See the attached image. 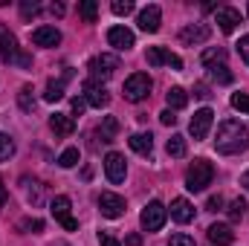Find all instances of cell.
Wrapping results in <instances>:
<instances>
[{"instance_id": "17", "label": "cell", "mask_w": 249, "mask_h": 246, "mask_svg": "<svg viewBox=\"0 0 249 246\" xmlns=\"http://www.w3.org/2000/svg\"><path fill=\"white\" fill-rule=\"evenodd\" d=\"M206 235H209V241L214 246H232L235 244V232H232L229 223H212Z\"/></svg>"}, {"instance_id": "21", "label": "cell", "mask_w": 249, "mask_h": 246, "mask_svg": "<svg viewBox=\"0 0 249 246\" xmlns=\"http://www.w3.org/2000/svg\"><path fill=\"white\" fill-rule=\"evenodd\" d=\"M50 127H53L55 136H70V133L75 130V122H72L70 116H64V113H53V116H50Z\"/></svg>"}, {"instance_id": "37", "label": "cell", "mask_w": 249, "mask_h": 246, "mask_svg": "<svg viewBox=\"0 0 249 246\" xmlns=\"http://www.w3.org/2000/svg\"><path fill=\"white\" fill-rule=\"evenodd\" d=\"M99 244H102V246H122L113 235H110V232H99Z\"/></svg>"}, {"instance_id": "36", "label": "cell", "mask_w": 249, "mask_h": 246, "mask_svg": "<svg viewBox=\"0 0 249 246\" xmlns=\"http://www.w3.org/2000/svg\"><path fill=\"white\" fill-rule=\"evenodd\" d=\"M168 246H197V244H194V238H188V235L180 232V235H174V238L168 241Z\"/></svg>"}, {"instance_id": "10", "label": "cell", "mask_w": 249, "mask_h": 246, "mask_svg": "<svg viewBox=\"0 0 249 246\" xmlns=\"http://www.w3.org/2000/svg\"><path fill=\"white\" fill-rule=\"evenodd\" d=\"M212 122H214V113H212L209 107L197 110V113L191 116V122H188L191 136H194V139H206V136H209V130H212Z\"/></svg>"}, {"instance_id": "4", "label": "cell", "mask_w": 249, "mask_h": 246, "mask_svg": "<svg viewBox=\"0 0 249 246\" xmlns=\"http://www.w3.org/2000/svg\"><path fill=\"white\" fill-rule=\"evenodd\" d=\"M122 93H124L127 102H142V99H148V93H151V75H148V72H133V75L124 81Z\"/></svg>"}, {"instance_id": "15", "label": "cell", "mask_w": 249, "mask_h": 246, "mask_svg": "<svg viewBox=\"0 0 249 246\" xmlns=\"http://www.w3.org/2000/svg\"><path fill=\"white\" fill-rule=\"evenodd\" d=\"M214 20H217V26H220V32H235V26L241 23V12L235 9V6H220L217 9V15H214Z\"/></svg>"}, {"instance_id": "35", "label": "cell", "mask_w": 249, "mask_h": 246, "mask_svg": "<svg viewBox=\"0 0 249 246\" xmlns=\"http://www.w3.org/2000/svg\"><path fill=\"white\" fill-rule=\"evenodd\" d=\"M238 55H241L244 64H249V35H244V38L238 41Z\"/></svg>"}, {"instance_id": "32", "label": "cell", "mask_w": 249, "mask_h": 246, "mask_svg": "<svg viewBox=\"0 0 249 246\" xmlns=\"http://www.w3.org/2000/svg\"><path fill=\"white\" fill-rule=\"evenodd\" d=\"M12 154H15V142H12L6 133H0V162H3V159H9Z\"/></svg>"}, {"instance_id": "16", "label": "cell", "mask_w": 249, "mask_h": 246, "mask_svg": "<svg viewBox=\"0 0 249 246\" xmlns=\"http://www.w3.org/2000/svg\"><path fill=\"white\" fill-rule=\"evenodd\" d=\"M29 38L35 47H58L61 44V32L55 26H38V29H32Z\"/></svg>"}, {"instance_id": "24", "label": "cell", "mask_w": 249, "mask_h": 246, "mask_svg": "<svg viewBox=\"0 0 249 246\" xmlns=\"http://www.w3.org/2000/svg\"><path fill=\"white\" fill-rule=\"evenodd\" d=\"M165 148H168V157H177V159H180V157H186V151H188V145H186V136H180V133H174V136L168 139V145H165Z\"/></svg>"}, {"instance_id": "38", "label": "cell", "mask_w": 249, "mask_h": 246, "mask_svg": "<svg viewBox=\"0 0 249 246\" xmlns=\"http://www.w3.org/2000/svg\"><path fill=\"white\" fill-rule=\"evenodd\" d=\"M220 206H223V197H220V194H217V197H209V203H206L209 211H220Z\"/></svg>"}, {"instance_id": "7", "label": "cell", "mask_w": 249, "mask_h": 246, "mask_svg": "<svg viewBox=\"0 0 249 246\" xmlns=\"http://www.w3.org/2000/svg\"><path fill=\"white\" fill-rule=\"evenodd\" d=\"M99 211H102L105 217H110V220L122 217L124 214V197L113 194V191H102V194H99Z\"/></svg>"}, {"instance_id": "34", "label": "cell", "mask_w": 249, "mask_h": 246, "mask_svg": "<svg viewBox=\"0 0 249 246\" xmlns=\"http://www.w3.org/2000/svg\"><path fill=\"white\" fill-rule=\"evenodd\" d=\"M110 9H113V15H130L133 12V3L130 0H116Z\"/></svg>"}, {"instance_id": "30", "label": "cell", "mask_w": 249, "mask_h": 246, "mask_svg": "<svg viewBox=\"0 0 249 246\" xmlns=\"http://www.w3.org/2000/svg\"><path fill=\"white\" fill-rule=\"evenodd\" d=\"M244 214H247V200L244 197L232 200L229 203V220H244Z\"/></svg>"}, {"instance_id": "2", "label": "cell", "mask_w": 249, "mask_h": 246, "mask_svg": "<svg viewBox=\"0 0 249 246\" xmlns=\"http://www.w3.org/2000/svg\"><path fill=\"white\" fill-rule=\"evenodd\" d=\"M214 180V165L209 162V159H194L191 165H188L186 171V188L188 191H206V185H212Z\"/></svg>"}, {"instance_id": "8", "label": "cell", "mask_w": 249, "mask_h": 246, "mask_svg": "<svg viewBox=\"0 0 249 246\" xmlns=\"http://www.w3.org/2000/svg\"><path fill=\"white\" fill-rule=\"evenodd\" d=\"M50 211H53V217L61 223L67 232H75V229H78V220L70 217V197H64V194L61 197H55V200L50 203Z\"/></svg>"}, {"instance_id": "33", "label": "cell", "mask_w": 249, "mask_h": 246, "mask_svg": "<svg viewBox=\"0 0 249 246\" xmlns=\"http://www.w3.org/2000/svg\"><path fill=\"white\" fill-rule=\"evenodd\" d=\"M232 107L241 113H249V93H232Z\"/></svg>"}, {"instance_id": "39", "label": "cell", "mask_w": 249, "mask_h": 246, "mask_svg": "<svg viewBox=\"0 0 249 246\" xmlns=\"http://www.w3.org/2000/svg\"><path fill=\"white\" fill-rule=\"evenodd\" d=\"M20 229H29V232H41V229H44V223H41V220H23V223H20Z\"/></svg>"}, {"instance_id": "19", "label": "cell", "mask_w": 249, "mask_h": 246, "mask_svg": "<svg viewBox=\"0 0 249 246\" xmlns=\"http://www.w3.org/2000/svg\"><path fill=\"white\" fill-rule=\"evenodd\" d=\"M171 217H174L177 223H191V220H194V206L188 203L186 197H177V200L171 203Z\"/></svg>"}, {"instance_id": "42", "label": "cell", "mask_w": 249, "mask_h": 246, "mask_svg": "<svg viewBox=\"0 0 249 246\" xmlns=\"http://www.w3.org/2000/svg\"><path fill=\"white\" fill-rule=\"evenodd\" d=\"M194 96H197V99H209L212 93H209V87H206V84H197V87H194Z\"/></svg>"}, {"instance_id": "12", "label": "cell", "mask_w": 249, "mask_h": 246, "mask_svg": "<svg viewBox=\"0 0 249 246\" xmlns=\"http://www.w3.org/2000/svg\"><path fill=\"white\" fill-rule=\"evenodd\" d=\"M113 70H119V58L116 55H96L93 61H90V72H93V78L99 81V78H110L113 75Z\"/></svg>"}, {"instance_id": "46", "label": "cell", "mask_w": 249, "mask_h": 246, "mask_svg": "<svg viewBox=\"0 0 249 246\" xmlns=\"http://www.w3.org/2000/svg\"><path fill=\"white\" fill-rule=\"evenodd\" d=\"M241 185H244V188H247V191H249V171H247V174H244V177H241Z\"/></svg>"}, {"instance_id": "26", "label": "cell", "mask_w": 249, "mask_h": 246, "mask_svg": "<svg viewBox=\"0 0 249 246\" xmlns=\"http://www.w3.org/2000/svg\"><path fill=\"white\" fill-rule=\"evenodd\" d=\"M18 105H20V110H23V113H32V110H35L32 87H20V93H18Z\"/></svg>"}, {"instance_id": "11", "label": "cell", "mask_w": 249, "mask_h": 246, "mask_svg": "<svg viewBox=\"0 0 249 246\" xmlns=\"http://www.w3.org/2000/svg\"><path fill=\"white\" fill-rule=\"evenodd\" d=\"M105 174H107V180H110V183H124L127 165H124V157H122V154L110 151V154L105 157Z\"/></svg>"}, {"instance_id": "22", "label": "cell", "mask_w": 249, "mask_h": 246, "mask_svg": "<svg viewBox=\"0 0 249 246\" xmlns=\"http://www.w3.org/2000/svg\"><path fill=\"white\" fill-rule=\"evenodd\" d=\"M217 64H226V50L223 47H209L203 53V67L209 70V67H217Z\"/></svg>"}, {"instance_id": "28", "label": "cell", "mask_w": 249, "mask_h": 246, "mask_svg": "<svg viewBox=\"0 0 249 246\" xmlns=\"http://www.w3.org/2000/svg\"><path fill=\"white\" fill-rule=\"evenodd\" d=\"M78 159H81L78 148H67L61 157H58V165H61V168H72V165H78Z\"/></svg>"}, {"instance_id": "27", "label": "cell", "mask_w": 249, "mask_h": 246, "mask_svg": "<svg viewBox=\"0 0 249 246\" xmlns=\"http://www.w3.org/2000/svg\"><path fill=\"white\" fill-rule=\"evenodd\" d=\"M44 99L47 102H61L64 99V81H47V93H44Z\"/></svg>"}, {"instance_id": "18", "label": "cell", "mask_w": 249, "mask_h": 246, "mask_svg": "<svg viewBox=\"0 0 249 246\" xmlns=\"http://www.w3.org/2000/svg\"><path fill=\"white\" fill-rule=\"evenodd\" d=\"M180 41H183V44H188V47L209 41V26H203V23H188L186 29L180 32Z\"/></svg>"}, {"instance_id": "41", "label": "cell", "mask_w": 249, "mask_h": 246, "mask_svg": "<svg viewBox=\"0 0 249 246\" xmlns=\"http://www.w3.org/2000/svg\"><path fill=\"white\" fill-rule=\"evenodd\" d=\"M160 122H162V124H174V122H177L174 110H162V113H160Z\"/></svg>"}, {"instance_id": "9", "label": "cell", "mask_w": 249, "mask_h": 246, "mask_svg": "<svg viewBox=\"0 0 249 246\" xmlns=\"http://www.w3.org/2000/svg\"><path fill=\"white\" fill-rule=\"evenodd\" d=\"M145 58L151 67H160V64H165V67H171V70H183V58L180 55H174L171 50H165V47H151L148 53H145Z\"/></svg>"}, {"instance_id": "13", "label": "cell", "mask_w": 249, "mask_h": 246, "mask_svg": "<svg viewBox=\"0 0 249 246\" xmlns=\"http://www.w3.org/2000/svg\"><path fill=\"white\" fill-rule=\"evenodd\" d=\"M160 20H162V9H160L157 3L145 6V9L139 12V18H136V23H139L142 32H157V29H160Z\"/></svg>"}, {"instance_id": "6", "label": "cell", "mask_w": 249, "mask_h": 246, "mask_svg": "<svg viewBox=\"0 0 249 246\" xmlns=\"http://www.w3.org/2000/svg\"><path fill=\"white\" fill-rule=\"evenodd\" d=\"M81 90H84V102L90 105V107H107V102H110V96H107V90L102 87V81H96V78H87L84 84H81Z\"/></svg>"}, {"instance_id": "31", "label": "cell", "mask_w": 249, "mask_h": 246, "mask_svg": "<svg viewBox=\"0 0 249 246\" xmlns=\"http://www.w3.org/2000/svg\"><path fill=\"white\" fill-rule=\"evenodd\" d=\"M116 130H119V122H116L113 116H107V119H105V124H102V142H113L110 136H113Z\"/></svg>"}, {"instance_id": "14", "label": "cell", "mask_w": 249, "mask_h": 246, "mask_svg": "<svg viewBox=\"0 0 249 246\" xmlns=\"http://www.w3.org/2000/svg\"><path fill=\"white\" fill-rule=\"evenodd\" d=\"M107 41H110L113 50L127 53V50L133 47V32H130L127 26H110V29H107Z\"/></svg>"}, {"instance_id": "23", "label": "cell", "mask_w": 249, "mask_h": 246, "mask_svg": "<svg viewBox=\"0 0 249 246\" xmlns=\"http://www.w3.org/2000/svg\"><path fill=\"white\" fill-rule=\"evenodd\" d=\"M165 99H168V110H180V107H186L188 105V96H186L183 87H171Z\"/></svg>"}, {"instance_id": "1", "label": "cell", "mask_w": 249, "mask_h": 246, "mask_svg": "<svg viewBox=\"0 0 249 246\" xmlns=\"http://www.w3.org/2000/svg\"><path fill=\"white\" fill-rule=\"evenodd\" d=\"M214 148L217 154H226V157H235L241 151L249 148V127L241 124L238 119H226L217 127V139H214Z\"/></svg>"}, {"instance_id": "45", "label": "cell", "mask_w": 249, "mask_h": 246, "mask_svg": "<svg viewBox=\"0 0 249 246\" xmlns=\"http://www.w3.org/2000/svg\"><path fill=\"white\" fill-rule=\"evenodd\" d=\"M6 203V185H3V180H0V206Z\"/></svg>"}, {"instance_id": "44", "label": "cell", "mask_w": 249, "mask_h": 246, "mask_svg": "<svg viewBox=\"0 0 249 246\" xmlns=\"http://www.w3.org/2000/svg\"><path fill=\"white\" fill-rule=\"evenodd\" d=\"M124 244H127V246H142V238H139V235H130Z\"/></svg>"}, {"instance_id": "40", "label": "cell", "mask_w": 249, "mask_h": 246, "mask_svg": "<svg viewBox=\"0 0 249 246\" xmlns=\"http://www.w3.org/2000/svg\"><path fill=\"white\" fill-rule=\"evenodd\" d=\"M35 12H38V3H20V15H23V18L35 15Z\"/></svg>"}, {"instance_id": "29", "label": "cell", "mask_w": 249, "mask_h": 246, "mask_svg": "<svg viewBox=\"0 0 249 246\" xmlns=\"http://www.w3.org/2000/svg\"><path fill=\"white\" fill-rule=\"evenodd\" d=\"M209 72H212V78H217L220 84H232V72H229V67L226 64H217V67H209Z\"/></svg>"}, {"instance_id": "20", "label": "cell", "mask_w": 249, "mask_h": 246, "mask_svg": "<svg viewBox=\"0 0 249 246\" xmlns=\"http://www.w3.org/2000/svg\"><path fill=\"white\" fill-rule=\"evenodd\" d=\"M127 145H130L136 154H142V157H151V154H154V136H151V133H133V136L127 139Z\"/></svg>"}, {"instance_id": "5", "label": "cell", "mask_w": 249, "mask_h": 246, "mask_svg": "<svg viewBox=\"0 0 249 246\" xmlns=\"http://www.w3.org/2000/svg\"><path fill=\"white\" fill-rule=\"evenodd\" d=\"M0 58L6 64H20V67H29V64H32L26 55L18 53V41H15V35L6 32V29H0Z\"/></svg>"}, {"instance_id": "25", "label": "cell", "mask_w": 249, "mask_h": 246, "mask_svg": "<svg viewBox=\"0 0 249 246\" xmlns=\"http://www.w3.org/2000/svg\"><path fill=\"white\" fill-rule=\"evenodd\" d=\"M78 15H81L87 23H96V15H99L96 0H81V3H78Z\"/></svg>"}, {"instance_id": "43", "label": "cell", "mask_w": 249, "mask_h": 246, "mask_svg": "<svg viewBox=\"0 0 249 246\" xmlns=\"http://www.w3.org/2000/svg\"><path fill=\"white\" fill-rule=\"evenodd\" d=\"M84 105H87L84 99H72V113H75V116H81V113H84Z\"/></svg>"}, {"instance_id": "3", "label": "cell", "mask_w": 249, "mask_h": 246, "mask_svg": "<svg viewBox=\"0 0 249 246\" xmlns=\"http://www.w3.org/2000/svg\"><path fill=\"white\" fill-rule=\"evenodd\" d=\"M165 220H168V209H165L160 200H151V203L142 209V214H139V223H142L145 232H160V229L165 226Z\"/></svg>"}]
</instances>
